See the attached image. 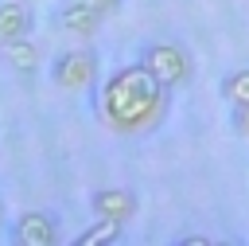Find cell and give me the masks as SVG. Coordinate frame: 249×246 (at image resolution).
<instances>
[{"label": "cell", "mask_w": 249, "mask_h": 246, "mask_svg": "<svg viewBox=\"0 0 249 246\" xmlns=\"http://www.w3.org/2000/svg\"><path fill=\"white\" fill-rule=\"evenodd\" d=\"M167 113V86L152 78L144 62L117 66L101 86H97V117L113 133H148L163 121Z\"/></svg>", "instance_id": "cell-1"}, {"label": "cell", "mask_w": 249, "mask_h": 246, "mask_svg": "<svg viewBox=\"0 0 249 246\" xmlns=\"http://www.w3.org/2000/svg\"><path fill=\"white\" fill-rule=\"evenodd\" d=\"M140 62L152 70V78L160 82V86H167V90H175V86H183L187 78H191V59H187V51L179 47V43H148L144 47V55H140Z\"/></svg>", "instance_id": "cell-2"}, {"label": "cell", "mask_w": 249, "mask_h": 246, "mask_svg": "<svg viewBox=\"0 0 249 246\" xmlns=\"http://www.w3.org/2000/svg\"><path fill=\"white\" fill-rule=\"evenodd\" d=\"M51 82L58 90H89L97 86V55L86 47H70L51 62Z\"/></svg>", "instance_id": "cell-3"}, {"label": "cell", "mask_w": 249, "mask_h": 246, "mask_svg": "<svg viewBox=\"0 0 249 246\" xmlns=\"http://www.w3.org/2000/svg\"><path fill=\"white\" fill-rule=\"evenodd\" d=\"M89 203H93L97 219H113V223H128L140 211V203H136V195L128 187H101V191H93Z\"/></svg>", "instance_id": "cell-4"}, {"label": "cell", "mask_w": 249, "mask_h": 246, "mask_svg": "<svg viewBox=\"0 0 249 246\" xmlns=\"http://www.w3.org/2000/svg\"><path fill=\"white\" fill-rule=\"evenodd\" d=\"M12 234L23 246H51V242H58V226H54V219L47 211H23L16 219V226H12Z\"/></svg>", "instance_id": "cell-5"}, {"label": "cell", "mask_w": 249, "mask_h": 246, "mask_svg": "<svg viewBox=\"0 0 249 246\" xmlns=\"http://www.w3.org/2000/svg\"><path fill=\"white\" fill-rule=\"evenodd\" d=\"M101 20H105V16H97L93 8L74 4V0H66V4L58 8V16H54V23H58L62 31H70V35H93Z\"/></svg>", "instance_id": "cell-6"}, {"label": "cell", "mask_w": 249, "mask_h": 246, "mask_svg": "<svg viewBox=\"0 0 249 246\" xmlns=\"http://www.w3.org/2000/svg\"><path fill=\"white\" fill-rule=\"evenodd\" d=\"M31 31V12L19 0H0V47L8 39H19Z\"/></svg>", "instance_id": "cell-7"}, {"label": "cell", "mask_w": 249, "mask_h": 246, "mask_svg": "<svg viewBox=\"0 0 249 246\" xmlns=\"http://www.w3.org/2000/svg\"><path fill=\"white\" fill-rule=\"evenodd\" d=\"M4 55H8V66L19 70V74H35V70H39V47H35L27 35L8 39V43H4Z\"/></svg>", "instance_id": "cell-8"}, {"label": "cell", "mask_w": 249, "mask_h": 246, "mask_svg": "<svg viewBox=\"0 0 249 246\" xmlns=\"http://www.w3.org/2000/svg\"><path fill=\"white\" fill-rule=\"evenodd\" d=\"M222 98L237 109V105H249V66H241V70H233V74H226L222 78Z\"/></svg>", "instance_id": "cell-9"}, {"label": "cell", "mask_w": 249, "mask_h": 246, "mask_svg": "<svg viewBox=\"0 0 249 246\" xmlns=\"http://www.w3.org/2000/svg\"><path fill=\"white\" fill-rule=\"evenodd\" d=\"M121 226H124V223L97 219L89 230H82V234H78V242H82V246H105V242H121Z\"/></svg>", "instance_id": "cell-10"}, {"label": "cell", "mask_w": 249, "mask_h": 246, "mask_svg": "<svg viewBox=\"0 0 249 246\" xmlns=\"http://www.w3.org/2000/svg\"><path fill=\"white\" fill-rule=\"evenodd\" d=\"M74 4H86V8H93L97 16H109V12L121 8V0H74Z\"/></svg>", "instance_id": "cell-11"}, {"label": "cell", "mask_w": 249, "mask_h": 246, "mask_svg": "<svg viewBox=\"0 0 249 246\" xmlns=\"http://www.w3.org/2000/svg\"><path fill=\"white\" fill-rule=\"evenodd\" d=\"M233 125H237V133L249 141V105H237V109H233Z\"/></svg>", "instance_id": "cell-12"}]
</instances>
